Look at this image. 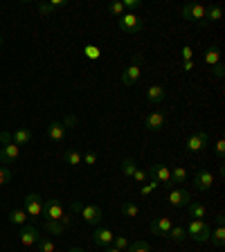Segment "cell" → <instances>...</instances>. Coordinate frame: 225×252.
<instances>
[{
	"label": "cell",
	"mask_w": 225,
	"mask_h": 252,
	"mask_svg": "<svg viewBox=\"0 0 225 252\" xmlns=\"http://www.w3.org/2000/svg\"><path fill=\"white\" fill-rule=\"evenodd\" d=\"M205 63H207V65H212V68L221 63V52H219V47H216V45H212L210 50L205 52Z\"/></svg>",
	"instance_id": "obj_24"
},
{
	"label": "cell",
	"mask_w": 225,
	"mask_h": 252,
	"mask_svg": "<svg viewBox=\"0 0 225 252\" xmlns=\"http://www.w3.org/2000/svg\"><path fill=\"white\" fill-rule=\"evenodd\" d=\"M164 97H167V90L162 88V86H149L147 88V99L151 106H158V104H162Z\"/></svg>",
	"instance_id": "obj_17"
},
{
	"label": "cell",
	"mask_w": 225,
	"mask_h": 252,
	"mask_svg": "<svg viewBox=\"0 0 225 252\" xmlns=\"http://www.w3.org/2000/svg\"><path fill=\"white\" fill-rule=\"evenodd\" d=\"M210 135L205 131H196V133H192L189 135V140H187V144H185V149H187V153H203V151H207L210 149Z\"/></svg>",
	"instance_id": "obj_7"
},
{
	"label": "cell",
	"mask_w": 225,
	"mask_h": 252,
	"mask_svg": "<svg viewBox=\"0 0 225 252\" xmlns=\"http://www.w3.org/2000/svg\"><path fill=\"white\" fill-rule=\"evenodd\" d=\"M180 59L183 61H194V50H192V45H185L183 52H180Z\"/></svg>",
	"instance_id": "obj_39"
},
{
	"label": "cell",
	"mask_w": 225,
	"mask_h": 252,
	"mask_svg": "<svg viewBox=\"0 0 225 252\" xmlns=\"http://www.w3.org/2000/svg\"><path fill=\"white\" fill-rule=\"evenodd\" d=\"M142 18L135 14V11H124V14L117 18V27H120L122 32H126V34H135V32L142 30Z\"/></svg>",
	"instance_id": "obj_6"
},
{
	"label": "cell",
	"mask_w": 225,
	"mask_h": 252,
	"mask_svg": "<svg viewBox=\"0 0 225 252\" xmlns=\"http://www.w3.org/2000/svg\"><path fill=\"white\" fill-rule=\"evenodd\" d=\"M108 11L113 16H117V18H120L126 9H124V5H122V0H115V2H110V5H108Z\"/></svg>",
	"instance_id": "obj_35"
},
{
	"label": "cell",
	"mask_w": 225,
	"mask_h": 252,
	"mask_svg": "<svg viewBox=\"0 0 225 252\" xmlns=\"http://www.w3.org/2000/svg\"><path fill=\"white\" fill-rule=\"evenodd\" d=\"M171 227H173V220L169 216H158V219L151 220V232L158 236H167Z\"/></svg>",
	"instance_id": "obj_15"
},
{
	"label": "cell",
	"mask_w": 225,
	"mask_h": 252,
	"mask_svg": "<svg viewBox=\"0 0 225 252\" xmlns=\"http://www.w3.org/2000/svg\"><path fill=\"white\" fill-rule=\"evenodd\" d=\"M187 180V169L185 167H173L171 169V183L173 185H180Z\"/></svg>",
	"instance_id": "obj_30"
},
{
	"label": "cell",
	"mask_w": 225,
	"mask_h": 252,
	"mask_svg": "<svg viewBox=\"0 0 225 252\" xmlns=\"http://www.w3.org/2000/svg\"><path fill=\"white\" fill-rule=\"evenodd\" d=\"M0 45H2V34H0Z\"/></svg>",
	"instance_id": "obj_50"
},
{
	"label": "cell",
	"mask_w": 225,
	"mask_h": 252,
	"mask_svg": "<svg viewBox=\"0 0 225 252\" xmlns=\"http://www.w3.org/2000/svg\"><path fill=\"white\" fill-rule=\"evenodd\" d=\"M81 162H86L88 167H95V164H97V153H93V151L81 153Z\"/></svg>",
	"instance_id": "obj_36"
},
{
	"label": "cell",
	"mask_w": 225,
	"mask_h": 252,
	"mask_svg": "<svg viewBox=\"0 0 225 252\" xmlns=\"http://www.w3.org/2000/svg\"><path fill=\"white\" fill-rule=\"evenodd\" d=\"M11 178H14V171H11V167L0 164V187H2V185H7Z\"/></svg>",
	"instance_id": "obj_34"
},
{
	"label": "cell",
	"mask_w": 225,
	"mask_h": 252,
	"mask_svg": "<svg viewBox=\"0 0 225 252\" xmlns=\"http://www.w3.org/2000/svg\"><path fill=\"white\" fill-rule=\"evenodd\" d=\"M153 189H158V183H156V180L140 185V194H142V196H149V194H153Z\"/></svg>",
	"instance_id": "obj_38"
},
{
	"label": "cell",
	"mask_w": 225,
	"mask_h": 252,
	"mask_svg": "<svg viewBox=\"0 0 225 252\" xmlns=\"http://www.w3.org/2000/svg\"><path fill=\"white\" fill-rule=\"evenodd\" d=\"M147 176L151 180H156L158 185H164L167 189H173L176 185L171 183V169L167 167V164H162V162H156V164H151L149 167V171H147Z\"/></svg>",
	"instance_id": "obj_4"
},
{
	"label": "cell",
	"mask_w": 225,
	"mask_h": 252,
	"mask_svg": "<svg viewBox=\"0 0 225 252\" xmlns=\"http://www.w3.org/2000/svg\"><path fill=\"white\" fill-rule=\"evenodd\" d=\"M216 156H219V160L223 162V156H225V140H223V137L216 142Z\"/></svg>",
	"instance_id": "obj_42"
},
{
	"label": "cell",
	"mask_w": 225,
	"mask_h": 252,
	"mask_svg": "<svg viewBox=\"0 0 225 252\" xmlns=\"http://www.w3.org/2000/svg\"><path fill=\"white\" fill-rule=\"evenodd\" d=\"M21 158V147L14 144L9 131H0V162L9 167L11 162H16Z\"/></svg>",
	"instance_id": "obj_1"
},
{
	"label": "cell",
	"mask_w": 225,
	"mask_h": 252,
	"mask_svg": "<svg viewBox=\"0 0 225 252\" xmlns=\"http://www.w3.org/2000/svg\"><path fill=\"white\" fill-rule=\"evenodd\" d=\"M113 248H117V250L124 252L126 248H129V239H126L124 234H122V236H115V239H113Z\"/></svg>",
	"instance_id": "obj_37"
},
{
	"label": "cell",
	"mask_w": 225,
	"mask_h": 252,
	"mask_svg": "<svg viewBox=\"0 0 225 252\" xmlns=\"http://www.w3.org/2000/svg\"><path fill=\"white\" fill-rule=\"evenodd\" d=\"M183 70L192 72V70H194V61H183Z\"/></svg>",
	"instance_id": "obj_46"
},
{
	"label": "cell",
	"mask_w": 225,
	"mask_h": 252,
	"mask_svg": "<svg viewBox=\"0 0 225 252\" xmlns=\"http://www.w3.org/2000/svg\"><path fill=\"white\" fill-rule=\"evenodd\" d=\"M124 252H151V246H149V241H133L129 243Z\"/></svg>",
	"instance_id": "obj_31"
},
{
	"label": "cell",
	"mask_w": 225,
	"mask_h": 252,
	"mask_svg": "<svg viewBox=\"0 0 225 252\" xmlns=\"http://www.w3.org/2000/svg\"><path fill=\"white\" fill-rule=\"evenodd\" d=\"M223 18V9L219 5H212V7H205V23H216Z\"/></svg>",
	"instance_id": "obj_20"
},
{
	"label": "cell",
	"mask_w": 225,
	"mask_h": 252,
	"mask_svg": "<svg viewBox=\"0 0 225 252\" xmlns=\"http://www.w3.org/2000/svg\"><path fill=\"white\" fill-rule=\"evenodd\" d=\"M72 210L84 216V220L88 225H99L104 220V210L99 205H81L79 200H72Z\"/></svg>",
	"instance_id": "obj_3"
},
{
	"label": "cell",
	"mask_w": 225,
	"mask_h": 252,
	"mask_svg": "<svg viewBox=\"0 0 225 252\" xmlns=\"http://www.w3.org/2000/svg\"><path fill=\"white\" fill-rule=\"evenodd\" d=\"M104 252H122V250H117V248H113V246H108V248H106V250Z\"/></svg>",
	"instance_id": "obj_48"
},
{
	"label": "cell",
	"mask_w": 225,
	"mask_h": 252,
	"mask_svg": "<svg viewBox=\"0 0 225 252\" xmlns=\"http://www.w3.org/2000/svg\"><path fill=\"white\" fill-rule=\"evenodd\" d=\"M45 230L50 232V234H57V236H61L63 232H65V227L61 225V220H45Z\"/></svg>",
	"instance_id": "obj_32"
},
{
	"label": "cell",
	"mask_w": 225,
	"mask_h": 252,
	"mask_svg": "<svg viewBox=\"0 0 225 252\" xmlns=\"http://www.w3.org/2000/svg\"><path fill=\"white\" fill-rule=\"evenodd\" d=\"M212 72H214V77H223L225 74V68H223V63H219V65H214V68H212Z\"/></svg>",
	"instance_id": "obj_45"
},
{
	"label": "cell",
	"mask_w": 225,
	"mask_h": 252,
	"mask_svg": "<svg viewBox=\"0 0 225 252\" xmlns=\"http://www.w3.org/2000/svg\"><path fill=\"white\" fill-rule=\"evenodd\" d=\"M169 239L171 241H176V243H183L185 239H187V232H185V227H180V225H173L171 230H169Z\"/></svg>",
	"instance_id": "obj_28"
},
{
	"label": "cell",
	"mask_w": 225,
	"mask_h": 252,
	"mask_svg": "<svg viewBox=\"0 0 225 252\" xmlns=\"http://www.w3.org/2000/svg\"><path fill=\"white\" fill-rule=\"evenodd\" d=\"M169 205L171 207H187L189 203H192V194H189L187 189H169V196H167Z\"/></svg>",
	"instance_id": "obj_13"
},
{
	"label": "cell",
	"mask_w": 225,
	"mask_h": 252,
	"mask_svg": "<svg viewBox=\"0 0 225 252\" xmlns=\"http://www.w3.org/2000/svg\"><path fill=\"white\" fill-rule=\"evenodd\" d=\"M147 178H149L147 171H142V169H135V173H133V180H137L140 185H144V183H147Z\"/></svg>",
	"instance_id": "obj_41"
},
{
	"label": "cell",
	"mask_w": 225,
	"mask_h": 252,
	"mask_svg": "<svg viewBox=\"0 0 225 252\" xmlns=\"http://www.w3.org/2000/svg\"><path fill=\"white\" fill-rule=\"evenodd\" d=\"M63 160H65L70 167H79V164H81V153H79L77 149H68V151L63 153Z\"/></svg>",
	"instance_id": "obj_26"
},
{
	"label": "cell",
	"mask_w": 225,
	"mask_h": 252,
	"mask_svg": "<svg viewBox=\"0 0 225 252\" xmlns=\"http://www.w3.org/2000/svg\"><path fill=\"white\" fill-rule=\"evenodd\" d=\"M11 140H14V144H18V147H25V144L32 142V131L27 126H21V128H16V131L11 133Z\"/></svg>",
	"instance_id": "obj_19"
},
{
	"label": "cell",
	"mask_w": 225,
	"mask_h": 252,
	"mask_svg": "<svg viewBox=\"0 0 225 252\" xmlns=\"http://www.w3.org/2000/svg\"><path fill=\"white\" fill-rule=\"evenodd\" d=\"M135 169H137V164H135L133 158H124V160H122V173H124L126 178H133Z\"/></svg>",
	"instance_id": "obj_29"
},
{
	"label": "cell",
	"mask_w": 225,
	"mask_h": 252,
	"mask_svg": "<svg viewBox=\"0 0 225 252\" xmlns=\"http://www.w3.org/2000/svg\"><path fill=\"white\" fill-rule=\"evenodd\" d=\"M68 252H86V250H81V248H70Z\"/></svg>",
	"instance_id": "obj_49"
},
{
	"label": "cell",
	"mask_w": 225,
	"mask_h": 252,
	"mask_svg": "<svg viewBox=\"0 0 225 252\" xmlns=\"http://www.w3.org/2000/svg\"><path fill=\"white\" fill-rule=\"evenodd\" d=\"M185 21H192V23H198V25H207L205 23V5H198V2H187L180 11Z\"/></svg>",
	"instance_id": "obj_8"
},
{
	"label": "cell",
	"mask_w": 225,
	"mask_h": 252,
	"mask_svg": "<svg viewBox=\"0 0 225 252\" xmlns=\"http://www.w3.org/2000/svg\"><path fill=\"white\" fill-rule=\"evenodd\" d=\"M9 223H11V225H25V223H27L25 210H11L9 212Z\"/></svg>",
	"instance_id": "obj_27"
},
{
	"label": "cell",
	"mask_w": 225,
	"mask_h": 252,
	"mask_svg": "<svg viewBox=\"0 0 225 252\" xmlns=\"http://www.w3.org/2000/svg\"><path fill=\"white\" fill-rule=\"evenodd\" d=\"M41 236H43V234H38V230L32 225V223H25V225H21V234H18V239H21V243H23L25 248L36 246Z\"/></svg>",
	"instance_id": "obj_12"
},
{
	"label": "cell",
	"mask_w": 225,
	"mask_h": 252,
	"mask_svg": "<svg viewBox=\"0 0 225 252\" xmlns=\"http://www.w3.org/2000/svg\"><path fill=\"white\" fill-rule=\"evenodd\" d=\"M86 54H88L90 59H97V57H99V47H95V45H88V47H86Z\"/></svg>",
	"instance_id": "obj_44"
},
{
	"label": "cell",
	"mask_w": 225,
	"mask_h": 252,
	"mask_svg": "<svg viewBox=\"0 0 225 252\" xmlns=\"http://www.w3.org/2000/svg\"><path fill=\"white\" fill-rule=\"evenodd\" d=\"M223 223H225V216L219 214V216H216V225H223Z\"/></svg>",
	"instance_id": "obj_47"
},
{
	"label": "cell",
	"mask_w": 225,
	"mask_h": 252,
	"mask_svg": "<svg viewBox=\"0 0 225 252\" xmlns=\"http://www.w3.org/2000/svg\"><path fill=\"white\" fill-rule=\"evenodd\" d=\"M189 216L192 219H205L207 216V207H205L203 203H189Z\"/></svg>",
	"instance_id": "obj_23"
},
{
	"label": "cell",
	"mask_w": 225,
	"mask_h": 252,
	"mask_svg": "<svg viewBox=\"0 0 225 252\" xmlns=\"http://www.w3.org/2000/svg\"><path fill=\"white\" fill-rule=\"evenodd\" d=\"M38 252H54L57 250V246H54V241H50V239H45V236H41L38 239Z\"/></svg>",
	"instance_id": "obj_33"
},
{
	"label": "cell",
	"mask_w": 225,
	"mask_h": 252,
	"mask_svg": "<svg viewBox=\"0 0 225 252\" xmlns=\"http://www.w3.org/2000/svg\"><path fill=\"white\" fill-rule=\"evenodd\" d=\"M210 239H212V243H214L216 248H223L225 246V227L223 225H216V230H212Z\"/></svg>",
	"instance_id": "obj_25"
},
{
	"label": "cell",
	"mask_w": 225,
	"mask_h": 252,
	"mask_svg": "<svg viewBox=\"0 0 225 252\" xmlns=\"http://www.w3.org/2000/svg\"><path fill=\"white\" fill-rule=\"evenodd\" d=\"M47 137H50L52 142L65 140V126H63V122H52V124L47 126Z\"/></svg>",
	"instance_id": "obj_18"
},
{
	"label": "cell",
	"mask_w": 225,
	"mask_h": 252,
	"mask_svg": "<svg viewBox=\"0 0 225 252\" xmlns=\"http://www.w3.org/2000/svg\"><path fill=\"white\" fill-rule=\"evenodd\" d=\"M61 7H65V0H54V2H41V5H38V11H41V14L45 16V14H52V11L61 9Z\"/></svg>",
	"instance_id": "obj_22"
},
{
	"label": "cell",
	"mask_w": 225,
	"mask_h": 252,
	"mask_svg": "<svg viewBox=\"0 0 225 252\" xmlns=\"http://www.w3.org/2000/svg\"><path fill=\"white\" fill-rule=\"evenodd\" d=\"M142 61H144V57H142V54H135V57H133V61L129 63V68L122 72V86H135L137 81H140Z\"/></svg>",
	"instance_id": "obj_5"
},
{
	"label": "cell",
	"mask_w": 225,
	"mask_h": 252,
	"mask_svg": "<svg viewBox=\"0 0 225 252\" xmlns=\"http://www.w3.org/2000/svg\"><path fill=\"white\" fill-rule=\"evenodd\" d=\"M122 5H124V9L133 11V9H137V7H142V2L140 0H122Z\"/></svg>",
	"instance_id": "obj_40"
},
{
	"label": "cell",
	"mask_w": 225,
	"mask_h": 252,
	"mask_svg": "<svg viewBox=\"0 0 225 252\" xmlns=\"http://www.w3.org/2000/svg\"><path fill=\"white\" fill-rule=\"evenodd\" d=\"M23 210H25L27 219H32V220L41 219V216H43V200H41V196H38V194H27Z\"/></svg>",
	"instance_id": "obj_10"
},
{
	"label": "cell",
	"mask_w": 225,
	"mask_h": 252,
	"mask_svg": "<svg viewBox=\"0 0 225 252\" xmlns=\"http://www.w3.org/2000/svg\"><path fill=\"white\" fill-rule=\"evenodd\" d=\"M144 126H147V131L151 133H158L164 128V113L162 110H151L147 115V120H144Z\"/></svg>",
	"instance_id": "obj_14"
},
{
	"label": "cell",
	"mask_w": 225,
	"mask_h": 252,
	"mask_svg": "<svg viewBox=\"0 0 225 252\" xmlns=\"http://www.w3.org/2000/svg\"><path fill=\"white\" fill-rule=\"evenodd\" d=\"M122 214L129 219H135V216H140V205L133 200H126V203H122Z\"/></svg>",
	"instance_id": "obj_21"
},
{
	"label": "cell",
	"mask_w": 225,
	"mask_h": 252,
	"mask_svg": "<svg viewBox=\"0 0 225 252\" xmlns=\"http://www.w3.org/2000/svg\"><path fill=\"white\" fill-rule=\"evenodd\" d=\"M65 214V207L59 198H47L43 203V219L45 220H61Z\"/></svg>",
	"instance_id": "obj_9"
},
{
	"label": "cell",
	"mask_w": 225,
	"mask_h": 252,
	"mask_svg": "<svg viewBox=\"0 0 225 252\" xmlns=\"http://www.w3.org/2000/svg\"><path fill=\"white\" fill-rule=\"evenodd\" d=\"M185 232H187V239H192L196 243H205V241H210L212 225L205 219H192L189 225L185 227Z\"/></svg>",
	"instance_id": "obj_2"
},
{
	"label": "cell",
	"mask_w": 225,
	"mask_h": 252,
	"mask_svg": "<svg viewBox=\"0 0 225 252\" xmlns=\"http://www.w3.org/2000/svg\"><path fill=\"white\" fill-rule=\"evenodd\" d=\"M194 187L198 189V191H207V189H212V185H214V173L210 171V169H198V171L194 173Z\"/></svg>",
	"instance_id": "obj_11"
},
{
	"label": "cell",
	"mask_w": 225,
	"mask_h": 252,
	"mask_svg": "<svg viewBox=\"0 0 225 252\" xmlns=\"http://www.w3.org/2000/svg\"><path fill=\"white\" fill-rule=\"evenodd\" d=\"M61 225H63V227H72V225H74V219L68 214V212L63 214V219H61Z\"/></svg>",
	"instance_id": "obj_43"
},
{
	"label": "cell",
	"mask_w": 225,
	"mask_h": 252,
	"mask_svg": "<svg viewBox=\"0 0 225 252\" xmlns=\"http://www.w3.org/2000/svg\"><path fill=\"white\" fill-rule=\"evenodd\" d=\"M113 239H115V234H113V230H108V227H97V230L93 232V241L99 248L113 246Z\"/></svg>",
	"instance_id": "obj_16"
}]
</instances>
